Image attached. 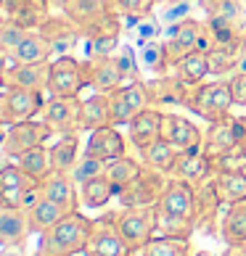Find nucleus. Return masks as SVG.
<instances>
[{"instance_id": "nucleus-27", "label": "nucleus", "mask_w": 246, "mask_h": 256, "mask_svg": "<svg viewBox=\"0 0 246 256\" xmlns=\"http://www.w3.org/2000/svg\"><path fill=\"white\" fill-rule=\"evenodd\" d=\"M111 124V108H109V92H93L90 98L82 100L80 111V130L96 132L101 127Z\"/></svg>"}, {"instance_id": "nucleus-6", "label": "nucleus", "mask_w": 246, "mask_h": 256, "mask_svg": "<svg viewBox=\"0 0 246 256\" xmlns=\"http://www.w3.org/2000/svg\"><path fill=\"white\" fill-rule=\"evenodd\" d=\"M85 88H90L85 61H77L74 56H61L51 61V77L45 88L51 98H80Z\"/></svg>"}, {"instance_id": "nucleus-56", "label": "nucleus", "mask_w": 246, "mask_h": 256, "mask_svg": "<svg viewBox=\"0 0 246 256\" xmlns=\"http://www.w3.org/2000/svg\"><path fill=\"white\" fill-rule=\"evenodd\" d=\"M164 3H172V0H154V8L156 6H164Z\"/></svg>"}, {"instance_id": "nucleus-25", "label": "nucleus", "mask_w": 246, "mask_h": 256, "mask_svg": "<svg viewBox=\"0 0 246 256\" xmlns=\"http://www.w3.org/2000/svg\"><path fill=\"white\" fill-rule=\"evenodd\" d=\"M30 232L32 227L27 212H22V208H0V248L24 246Z\"/></svg>"}, {"instance_id": "nucleus-4", "label": "nucleus", "mask_w": 246, "mask_h": 256, "mask_svg": "<svg viewBox=\"0 0 246 256\" xmlns=\"http://www.w3.org/2000/svg\"><path fill=\"white\" fill-rule=\"evenodd\" d=\"M64 14L72 18V24L77 26V32L85 40L103 34H119L122 18L109 11L106 0H66Z\"/></svg>"}, {"instance_id": "nucleus-38", "label": "nucleus", "mask_w": 246, "mask_h": 256, "mask_svg": "<svg viewBox=\"0 0 246 256\" xmlns=\"http://www.w3.org/2000/svg\"><path fill=\"white\" fill-rule=\"evenodd\" d=\"M16 164L22 166L24 172L35 180V182H43V180L53 172V166H51V150L45 148V146H37L32 150H27V154H22V156L16 158Z\"/></svg>"}, {"instance_id": "nucleus-46", "label": "nucleus", "mask_w": 246, "mask_h": 256, "mask_svg": "<svg viewBox=\"0 0 246 256\" xmlns=\"http://www.w3.org/2000/svg\"><path fill=\"white\" fill-rule=\"evenodd\" d=\"M106 172V161H101V158H93V156H88V154H82L80 156V161L74 164V169H72V180L77 182L80 188L85 185V182H90L93 177H98V174H103Z\"/></svg>"}, {"instance_id": "nucleus-45", "label": "nucleus", "mask_w": 246, "mask_h": 256, "mask_svg": "<svg viewBox=\"0 0 246 256\" xmlns=\"http://www.w3.org/2000/svg\"><path fill=\"white\" fill-rule=\"evenodd\" d=\"M117 58V66L122 72V77H125V82H135L140 80V58H138V50L132 48V45H119V50L114 53Z\"/></svg>"}, {"instance_id": "nucleus-35", "label": "nucleus", "mask_w": 246, "mask_h": 256, "mask_svg": "<svg viewBox=\"0 0 246 256\" xmlns=\"http://www.w3.org/2000/svg\"><path fill=\"white\" fill-rule=\"evenodd\" d=\"M138 58H140V69H143L148 77H164V74L172 72L169 53H167V42H162V40L148 42L146 48H140Z\"/></svg>"}, {"instance_id": "nucleus-2", "label": "nucleus", "mask_w": 246, "mask_h": 256, "mask_svg": "<svg viewBox=\"0 0 246 256\" xmlns=\"http://www.w3.org/2000/svg\"><path fill=\"white\" fill-rule=\"evenodd\" d=\"M93 232V220L80 212H69L51 230L40 235L35 256H85Z\"/></svg>"}, {"instance_id": "nucleus-32", "label": "nucleus", "mask_w": 246, "mask_h": 256, "mask_svg": "<svg viewBox=\"0 0 246 256\" xmlns=\"http://www.w3.org/2000/svg\"><path fill=\"white\" fill-rule=\"evenodd\" d=\"M51 77V64H22L14 74L3 77L8 88H27V90H45Z\"/></svg>"}, {"instance_id": "nucleus-15", "label": "nucleus", "mask_w": 246, "mask_h": 256, "mask_svg": "<svg viewBox=\"0 0 246 256\" xmlns=\"http://www.w3.org/2000/svg\"><path fill=\"white\" fill-rule=\"evenodd\" d=\"M85 256H135V251L122 238L114 220H93V232Z\"/></svg>"}, {"instance_id": "nucleus-50", "label": "nucleus", "mask_w": 246, "mask_h": 256, "mask_svg": "<svg viewBox=\"0 0 246 256\" xmlns=\"http://www.w3.org/2000/svg\"><path fill=\"white\" fill-rule=\"evenodd\" d=\"M228 82H230V92H233L235 106L246 108V74H233Z\"/></svg>"}, {"instance_id": "nucleus-47", "label": "nucleus", "mask_w": 246, "mask_h": 256, "mask_svg": "<svg viewBox=\"0 0 246 256\" xmlns=\"http://www.w3.org/2000/svg\"><path fill=\"white\" fill-rule=\"evenodd\" d=\"M119 50V34H103V37H90L85 45L88 58H106Z\"/></svg>"}, {"instance_id": "nucleus-49", "label": "nucleus", "mask_w": 246, "mask_h": 256, "mask_svg": "<svg viewBox=\"0 0 246 256\" xmlns=\"http://www.w3.org/2000/svg\"><path fill=\"white\" fill-rule=\"evenodd\" d=\"M24 34H27L24 26H19L16 22H11V18H3V22H0V50L3 53L14 50Z\"/></svg>"}, {"instance_id": "nucleus-52", "label": "nucleus", "mask_w": 246, "mask_h": 256, "mask_svg": "<svg viewBox=\"0 0 246 256\" xmlns=\"http://www.w3.org/2000/svg\"><path fill=\"white\" fill-rule=\"evenodd\" d=\"M8 164H11V156H8V154H6V150H3V148H0V172H3V169H6Z\"/></svg>"}, {"instance_id": "nucleus-3", "label": "nucleus", "mask_w": 246, "mask_h": 256, "mask_svg": "<svg viewBox=\"0 0 246 256\" xmlns=\"http://www.w3.org/2000/svg\"><path fill=\"white\" fill-rule=\"evenodd\" d=\"M233 106H235V100H233V92H230V82L228 80H206L201 84L188 88L185 108L193 111L198 119L206 122V124L230 116V108Z\"/></svg>"}, {"instance_id": "nucleus-36", "label": "nucleus", "mask_w": 246, "mask_h": 256, "mask_svg": "<svg viewBox=\"0 0 246 256\" xmlns=\"http://www.w3.org/2000/svg\"><path fill=\"white\" fill-rule=\"evenodd\" d=\"M212 180L222 206L238 204L246 198V172H214Z\"/></svg>"}, {"instance_id": "nucleus-43", "label": "nucleus", "mask_w": 246, "mask_h": 256, "mask_svg": "<svg viewBox=\"0 0 246 256\" xmlns=\"http://www.w3.org/2000/svg\"><path fill=\"white\" fill-rule=\"evenodd\" d=\"M154 14L159 16V22L164 26L167 24H183L188 18H193V3L191 0H172V3L156 6Z\"/></svg>"}, {"instance_id": "nucleus-24", "label": "nucleus", "mask_w": 246, "mask_h": 256, "mask_svg": "<svg viewBox=\"0 0 246 256\" xmlns=\"http://www.w3.org/2000/svg\"><path fill=\"white\" fill-rule=\"evenodd\" d=\"M40 185H43L45 198L61 204L66 212H77L80 208V185L72 180L69 172H51Z\"/></svg>"}, {"instance_id": "nucleus-11", "label": "nucleus", "mask_w": 246, "mask_h": 256, "mask_svg": "<svg viewBox=\"0 0 246 256\" xmlns=\"http://www.w3.org/2000/svg\"><path fill=\"white\" fill-rule=\"evenodd\" d=\"M53 135V130L45 124L43 119H27V122H16V124L8 127L6 132V140H3V148L11 158H19L27 150H32L37 146H45L48 138Z\"/></svg>"}, {"instance_id": "nucleus-22", "label": "nucleus", "mask_w": 246, "mask_h": 256, "mask_svg": "<svg viewBox=\"0 0 246 256\" xmlns=\"http://www.w3.org/2000/svg\"><path fill=\"white\" fill-rule=\"evenodd\" d=\"M37 32H43V34L51 40V45H53V58L72 56L74 42L82 37V34L77 32V26L72 24V18L66 16V14H64V16H51Z\"/></svg>"}, {"instance_id": "nucleus-41", "label": "nucleus", "mask_w": 246, "mask_h": 256, "mask_svg": "<svg viewBox=\"0 0 246 256\" xmlns=\"http://www.w3.org/2000/svg\"><path fill=\"white\" fill-rule=\"evenodd\" d=\"M140 256H191V240L188 238H169V235H156Z\"/></svg>"}, {"instance_id": "nucleus-51", "label": "nucleus", "mask_w": 246, "mask_h": 256, "mask_svg": "<svg viewBox=\"0 0 246 256\" xmlns=\"http://www.w3.org/2000/svg\"><path fill=\"white\" fill-rule=\"evenodd\" d=\"M0 256H27L24 246H14V248H0Z\"/></svg>"}, {"instance_id": "nucleus-29", "label": "nucleus", "mask_w": 246, "mask_h": 256, "mask_svg": "<svg viewBox=\"0 0 246 256\" xmlns=\"http://www.w3.org/2000/svg\"><path fill=\"white\" fill-rule=\"evenodd\" d=\"M193 196H196V230H204V227H209L214 222V216L222 206L214 180H206L198 188H193Z\"/></svg>"}, {"instance_id": "nucleus-23", "label": "nucleus", "mask_w": 246, "mask_h": 256, "mask_svg": "<svg viewBox=\"0 0 246 256\" xmlns=\"http://www.w3.org/2000/svg\"><path fill=\"white\" fill-rule=\"evenodd\" d=\"M85 66H88V84L96 92H114L117 88L125 84V77H122L114 56H106V58H88Z\"/></svg>"}, {"instance_id": "nucleus-16", "label": "nucleus", "mask_w": 246, "mask_h": 256, "mask_svg": "<svg viewBox=\"0 0 246 256\" xmlns=\"http://www.w3.org/2000/svg\"><path fill=\"white\" fill-rule=\"evenodd\" d=\"M3 18H11L27 32H37L51 18V6L45 0H0Z\"/></svg>"}, {"instance_id": "nucleus-13", "label": "nucleus", "mask_w": 246, "mask_h": 256, "mask_svg": "<svg viewBox=\"0 0 246 256\" xmlns=\"http://www.w3.org/2000/svg\"><path fill=\"white\" fill-rule=\"evenodd\" d=\"M82 98H51L43 106V122L53 130V135H77L80 130Z\"/></svg>"}, {"instance_id": "nucleus-48", "label": "nucleus", "mask_w": 246, "mask_h": 256, "mask_svg": "<svg viewBox=\"0 0 246 256\" xmlns=\"http://www.w3.org/2000/svg\"><path fill=\"white\" fill-rule=\"evenodd\" d=\"M212 166L214 172H246V148H235L228 150V154L212 158Z\"/></svg>"}, {"instance_id": "nucleus-5", "label": "nucleus", "mask_w": 246, "mask_h": 256, "mask_svg": "<svg viewBox=\"0 0 246 256\" xmlns=\"http://www.w3.org/2000/svg\"><path fill=\"white\" fill-rule=\"evenodd\" d=\"M114 224L135 254L156 238V206H130L114 214Z\"/></svg>"}, {"instance_id": "nucleus-7", "label": "nucleus", "mask_w": 246, "mask_h": 256, "mask_svg": "<svg viewBox=\"0 0 246 256\" xmlns=\"http://www.w3.org/2000/svg\"><path fill=\"white\" fill-rule=\"evenodd\" d=\"M151 106L148 100V88L143 80L125 82L114 92H109V108H111V124L114 127H127L140 111Z\"/></svg>"}, {"instance_id": "nucleus-55", "label": "nucleus", "mask_w": 246, "mask_h": 256, "mask_svg": "<svg viewBox=\"0 0 246 256\" xmlns=\"http://www.w3.org/2000/svg\"><path fill=\"white\" fill-rule=\"evenodd\" d=\"M225 256H243V254H241L238 248H230V251H228V254H225Z\"/></svg>"}, {"instance_id": "nucleus-17", "label": "nucleus", "mask_w": 246, "mask_h": 256, "mask_svg": "<svg viewBox=\"0 0 246 256\" xmlns=\"http://www.w3.org/2000/svg\"><path fill=\"white\" fill-rule=\"evenodd\" d=\"M169 177L188 182L191 188H198L201 182L214 177V166L212 158L204 154V150H185V154H177L172 169H169Z\"/></svg>"}, {"instance_id": "nucleus-28", "label": "nucleus", "mask_w": 246, "mask_h": 256, "mask_svg": "<svg viewBox=\"0 0 246 256\" xmlns=\"http://www.w3.org/2000/svg\"><path fill=\"white\" fill-rule=\"evenodd\" d=\"M14 53L22 64H51L53 61V45L43 32H27L14 48Z\"/></svg>"}, {"instance_id": "nucleus-34", "label": "nucleus", "mask_w": 246, "mask_h": 256, "mask_svg": "<svg viewBox=\"0 0 246 256\" xmlns=\"http://www.w3.org/2000/svg\"><path fill=\"white\" fill-rule=\"evenodd\" d=\"M117 193L119 190L114 188V182H111L106 174H98V177H93L90 182H85L80 188V204L85 208H103Z\"/></svg>"}, {"instance_id": "nucleus-12", "label": "nucleus", "mask_w": 246, "mask_h": 256, "mask_svg": "<svg viewBox=\"0 0 246 256\" xmlns=\"http://www.w3.org/2000/svg\"><path fill=\"white\" fill-rule=\"evenodd\" d=\"M212 48H214V42H212L209 32H206V24L198 22V18H188V22H183L180 32L167 42V53H169V64L172 66L180 58H185V56L196 53V50L209 53Z\"/></svg>"}, {"instance_id": "nucleus-26", "label": "nucleus", "mask_w": 246, "mask_h": 256, "mask_svg": "<svg viewBox=\"0 0 246 256\" xmlns=\"http://www.w3.org/2000/svg\"><path fill=\"white\" fill-rule=\"evenodd\" d=\"M220 235L230 248H243L246 246V198L238 204L225 206V214L220 222Z\"/></svg>"}, {"instance_id": "nucleus-42", "label": "nucleus", "mask_w": 246, "mask_h": 256, "mask_svg": "<svg viewBox=\"0 0 246 256\" xmlns=\"http://www.w3.org/2000/svg\"><path fill=\"white\" fill-rule=\"evenodd\" d=\"M209 72L214 80H230L235 74V64H238V53L228 48H212L209 53Z\"/></svg>"}, {"instance_id": "nucleus-31", "label": "nucleus", "mask_w": 246, "mask_h": 256, "mask_svg": "<svg viewBox=\"0 0 246 256\" xmlns=\"http://www.w3.org/2000/svg\"><path fill=\"white\" fill-rule=\"evenodd\" d=\"M127 32H130V45L135 50H140V48H146L148 42L162 40L164 24L159 22L156 14H146V16H138V18H127Z\"/></svg>"}, {"instance_id": "nucleus-58", "label": "nucleus", "mask_w": 246, "mask_h": 256, "mask_svg": "<svg viewBox=\"0 0 246 256\" xmlns=\"http://www.w3.org/2000/svg\"><path fill=\"white\" fill-rule=\"evenodd\" d=\"M243 122H246V116H243ZM243 148H246V140H243Z\"/></svg>"}, {"instance_id": "nucleus-30", "label": "nucleus", "mask_w": 246, "mask_h": 256, "mask_svg": "<svg viewBox=\"0 0 246 256\" xmlns=\"http://www.w3.org/2000/svg\"><path fill=\"white\" fill-rule=\"evenodd\" d=\"M172 74L180 82H185L188 88H193V84H201L212 77L209 72V56H206L204 50H196L191 56H185V58H180L175 66H172Z\"/></svg>"}, {"instance_id": "nucleus-14", "label": "nucleus", "mask_w": 246, "mask_h": 256, "mask_svg": "<svg viewBox=\"0 0 246 256\" xmlns=\"http://www.w3.org/2000/svg\"><path fill=\"white\" fill-rule=\"evenodd\" d=\"M162 140H167L177 154L201 150L204 148V130H198L191 119L180 116V114L164 111V116H162Z\"/></svg>"}, {"instance_id": "nucleus-1", "label": "nucleus", "mask_w": 246, "mask_h": 256, "mask_svg": "<svg viewBox=\"0 0 246 256\" xmlns=\"http://www.w3.org/2000/svg\"><path fill=\"white\" fill-rule=\"evenodd\" d=\"M196 232V196L193 188L180 180H167L162 198L156 201V235L188 238Z\"/></svg>"}, {"instance_id": "nucleus-8", "label": "nucleus", "mask_w": 246, "mask_h": 256, "mask_svg": "<svg viewBox=\"0 0 246 256\" xmlns=\"http://www.w3.org/2000/svg\"><path fill=\"white\" fill-rule=\"evenodd\" d=\"M167 180L169 177L164 172H156V169H151V166L143 164L140 174L117 193L122 208H130V206H156V201L162 198L164 188H167Z\"/></svg>"}, {"instance_id": "nucleus-10", "label": "nucleus", "mask_w": 246, "mask_h": 256, "mask_svg": "<svg viewBox=\"0 0 246 256\" xmlns=\"http://www.w3.org/2000/svg\"><path fill=\"white\" fill-rule=\"evenodd\" d=\"M246 140V122L243 116H225L220 122H212L204 132V154L209 158H217L228 150H235L241 148Z\"/></svg>"}, {"instance_id": "nucleus-18", "label": "nucleus", "mask_w": 246, "mask_h": 256, "mask_svg": "<svg viewBox=\"0 0 246 256\" xmlns=\"http://www.w3.org/2000/svg\"><path fill=\"white\" fill-rule=\"evenodd\" d=\"M162 108L148 106L146 111H140L135 119L127 124V138L138 150H146L148 146H154L156 140H162Z\"/></svg>"}, {"instance_id": "nucleus-59", "label": "nucleus", "mask_w": 246, "mask_h": 256, "mask_svg": "<svg viewBox=\"0 0 246 256\" xmlns=\"http://www.w3.org/2000/svg\"><path fill=\"white\" fill-rule=\"evenodd\" d=\"M198 256H209V254H198Z\"/></svg>"}, {"instance_id": "nucleus-19", "label": "nucleus", "mask_w": 246, "mask_h": 256, "mask_svg": "<svg viewBox=\"0 0 246 256\" xmlns=\"http://www.w3.org/2000/svg\"><path fill=\"white\" fill-rule=\"evenodd\" d=\"M125 138H122V132L109 124V127H101L96 132H88V143H85V150L82 154H88L93 158H101V161H114L119 156H125Z\"/></svg>"}, {"instance_id": "nucleus-44", "label": "nucleus", "mask_w": 246, "mask_h": 256, "mask_svg": "<svg viewBox=\"0 0 246 256\" xmlns=\"http://www.w3.org/2000/svg\"><path fill=\"white\" fill-rule=\"evenodd\" d=\"M106 6L119 18H138L154 14V0H106Z\"/></svg>"}, {"instance_id": "nucleus-57", "label": "nucleus", "mask_w": 246, "mask_h": 256, "mask_svg": "<svg viewBox=\"0 0 246 256\" xmlns=\"http://www.w3.org/2000/svg\"><path fill=\"white\" fill-rule=\"evenodd\" d=\"M241 3H243V11H246V0H241Z\"/></svg>"}, {"instance_id": "nucleus-9", "label": "nucleus", "mask_w": 246, "mask_h": 256, "mask_svg": "<svg viewBox=\"0 0 246 256\" xmlns=\"http://www.w3.org/2000/svg\"><path fill=\"white\" fill-rule=\"evenodd\" d=\"M43 92L40 90H27V88H8L0 92V124L11 127L16 122L35 119L43 114Z\"/></svg>"}, {"instance_id": "nucleus-20", "label": "nucleus", "mask_w": 246, "mask_h": 256, "mask_svg": "<svg viewBox=\"0 0 246 256\" xmlns=\"http://www.w3.org/2000/svg\"><path fill=\"white\" fill-rule=\"evenodd\" d=\"M146 88H148V100L154 108L185 106L188 84L177 80L172 72L164 74V77H151V82H146Z\"/></svg>"}, {"instance_id": "nucleus-54", "label": "nucleus", "mask_w": 246, "mask_h": 256, "mask_svg": "<svg viewBox=\"0 0 246 256\" xmlns=\"http://www.w3.org/2000/svg\"><path fill=\"white\" fill-rule=\"evenodd\" d=\"M45 3H48V6H59V8H64L66 0H45Z\"/></svg>"}, {"instance_id": "nucleus-40", "label": "nucleus", "mask_w": 246, "mask_h": 256, "mask_svg": "<svg viewBox=\"0 0 246 256\" xmlns=\"http://www.w3.org/2000/svg\"><path fill=\"white\" fill-rule=\"evenodd\" d=\"M140 156H143V164L156 169V172H164L169 177V169H172L175 158H177V150L167 143V140H156L154 146H148L146 150H140Z\"/></svg>"}, {"instance_id": "nucleus-37", "label": "nucleus", "mask_w": 246, "mask_h": 256, "mask_svg": "<svg viewBox=\"0 0 246 256\" xmlns=\"http://www.w3.org/2000/svg\"><path fill=\"white\" fill-rule=\"evenodd\" d=\"M66 214H69V212H66L61 204L51 201V198H43L32 212H27V216H30V227H32V232H37V235H43L45 230H51V227L59 220H64Z\"/></svg>"}, {"instance_id": "nucleus-33", "label": "nucleus", "mask_w": 246, "mask_h": 256, "mask_svg": "<svg viewBox=\"0 0 246 256\" xmlns=\"http://www.w3.org/2000/svg\"><path fill=\"white\" fill-rule=\"evenodd\" d=\"M51 150V166L53 172H72L74 164L80 161V132L77 135H59V140L48 148Z\"/></svg>"}, {"instance_id": "nucleus-53", "label": "nucleus", "mask_w": 246, "mask_h": 256, "mask_svg": "<svg viewBox=\"0 0 246 256\" xmlns=\"http://www.w3.org/2000/svg\"><path fill=\"white\" fill-rule=\"evenodd\" d=\"M238 53H246V26L241 32V40H238Z\"/></svg>"}, {"instance_id": "nucleus-39", "label": "nucleus", "mask_w": 246, "mask_h": 256, "mask_svg": "<svg viewBox=\"0 0 246 256\" xmlns=\"http://www.w3.org/2000/svg\"><path fill=\"white\" fill-rule=\"evenodd\" d=\"M140 169H143V164L125 154V156H119V158H114V161H109V164H106V172H103V174H106L111 182H114L117 190H122V188L130 185L132 180L140 174Z\"/></svg>"}, {"instance_id": "nucleus-21", "label": "nucleus", "mask_w": 246, "mask_h": 256, "mask_svg": "<svg viewBox=\"0 0 246 256\" xmlns=\"http://www.w3.org/2000/svg\"><path fill=\"white\" fill-rule=\"evenodd\" d=\"M35 185V180L24 172L22 166L11 161L3 172H0V208H19L22 196Z\"/></svg>"}]
</instances>
